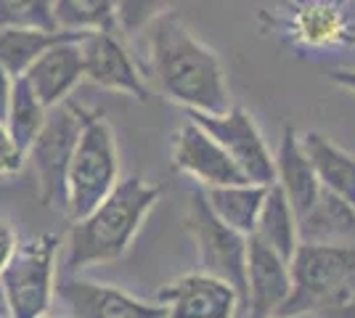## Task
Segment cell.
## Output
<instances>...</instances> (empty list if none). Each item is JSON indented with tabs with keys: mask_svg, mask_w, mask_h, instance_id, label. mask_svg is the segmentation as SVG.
I'll list each match as a JSON object with an SVG mask.
<instances>
[{
	"mask_svg": "<svg viewBox=\"0 0 355 318\" xmlns=\"http://www.w3.org/2000/svg\"><path fill=\"white\" fill-rule=\"evenodd\" d=\"M173 0H119L117 8V30L125 35H138L141 30H148L151 21L159 16L170 14Z\"/></svg>",
	"mask_w": 355,
	"mask_h": 318,
	"instance_id": "d4e9b609",
	"label": "cell"
},
{
	"mask_svg": "<svg viewBox=\"0 0 355 318\" xmlns=\"http://www.w3.org/2000/svg\"><path fill=\"white\" fill-rule=\"evenodd\" d=\"M292 294V263L257 236L247 244V292L244 308L252 318H276Z\"/></svg>",
	"mask_w": 355,
	"mask_h": 318,
	"instance_id": "4fadbf2b",
	"label": "cell"
},
{
	"mask_svg": "<svg viewBox=\"0 0 355 318\" xmlns=\"http://www.w3.org/2000/svg\"><path fill=\"white\" fill-rule=\"evenodd\" d=\"M45 117H48V106L32 93L27 80L19 77L14 82V96H11V106H8L6 127L24 152H30L32 141L43 130Z\"/></svg>",
	"mask_w": 355,
	"mask_h": 318,
	"instance_id": "7402d4cb",
	"label": "cell"
},
{
	"mask_svg": "<svg viewBox=\"0 0 355 318\" xmlns=\"http://www.w3.org/2000/svg\"><path fill=\"white\" fill-rule=\"evenodd\" d=\"M279 318H334L329 313H297V316H279Z\"/></svg>",
	"mask_w": 355,
	"mask_h": 318,
	"instance_id": "4dcf8cb0",
	"label": "cell"
},
{
	"mask_svg": "<svg viewBox=\"0 0 355 318\" xmlns=\"http://www.w3.org/2000/svg\"><path fill=\"white\" fill-rule=\"evenodd\" d=\"M186 228L196 242L202 271L218 276L239 289L241 305L247 292V244L250 236L239 233L231 226H225L215 212L209 210L205 191H196L191 197L189 212H186Z\"/></svg>",
	"mask_w": 355,
	"mask_h": 318,
	"instance_id": "52a82bcc",
	"label": "cell"
},
{
	"mask_svg": "<svg viewBox=\"0 0 355 318\" xmlns=\"http://www.w3.org/2000/svg\"><path fill=\"white\" fill-rule=\"evenodd\" d=\"M83 37H85V32L77 35V37H69V40H61L53 48H48L24 75L32 93L48 109L64 104L69 98V93L77 88V82L85 77V72H83V51H80Z\"/></svg>",
	"mask_w": 355,
	"mask_h": 318,
	"instance_id": "9a60e30c",
	"label": "cell"
},
{
	"mask_svg": "<svg viewBox=\"0 0 355 318\" xmlns=\"http://www.w3.org/2000/svg\"><path fill=\"white\" fill-rule=\"evenodd\" d=\"M80 51H83L85 80H90L93 85L130 96L135 101H146L148 98L144 75L138 72L128 48L122 46V40L112 30L85 32V37L80 40Z\"/></svg>",
	"mask_w": 355,
	"mask_h": 318,
	"instance_id": "30bf717a",
	"label": "cell"
},
{
	"mask_svg": "<svg viewBox=\"0 0 355 318\" xmlns=\"http://www.w3.org/2000/svg\"><path fill=\"white\" fill-rule=\"evenodd\" d=\"M59 300L67 305L69 318H164L159 303H144L125 289L96 284L80 276H67L56 284Z\"/></svg>",
	"mask_w": 355,
	"mask_h": 318,
	"instance_id": "5bb4252c",
	"label": "cell"
},
{
	"mask_svg": "<svg viewBox=\"0 0 355 318\" xmlns=\"http://www.w3.org/2000/svg\"><path fill=\"white\" fill-rule=\"evenodd\" d=\"M119 181L114 130L101 112H85V127L67 175V218L72 223L85 218L114 191Z\"/></svg>",
	"mask_w": 355,
	"mask_h": 318,
	"instance_id": "277c9868",
	"label": "cell"
},
{
	"mask_svg": "<svg viewBox=\"0 0 355 318\" xmlns=\"http://www.w3.org/2000/svg\"><path fill=\"white\" fill-rule=\"evenodd\" d=\"M329 316H334V318H355V300H353V303H347L345 308H337V310H331Z\"/></svg>",
	"mask_w": 355,
	"mask_h": 318,
	"instance_id": "f546056e",
	"label": "cell"
},
{
	"mask_svg": "<svg viewBox=\"0 0 355 318\" xmlns=\"http://www.w3.org/2000/svg\"><path fill=\"white\" fill-rule=\"evenodd\" d=\"M297 223L300 244H355V207L326 188Z\"/></svg>",
	"mask_w": 355,
	"mask_h": 318,
	"instance_id": "e0dca14e",
	"label": "cell"
},
{
	"mask_svg": "<svg viewBox=\"0 0 355 318\" xmlns=\"http://www.w3.org/2000/svg\"><path fill=\"white\" fill-rule=\"evenodd\" d=\"M263 244H268L270 249H276L282 258L292 263L297 247H300V223H297V212L292 207V202L286 199L279 183L268 186L266 202L257 218V228L254 233Z\"/></svg>",
	"mask_w": 355,
	"mask_h": 318,
	"instance_id": "ffe728a7",
	"label": "cell"
},
{
	"mask_svg": "<svg viewBox=\"0 0 355 318\" xmlns=\"http://www.w3.org/2000/svg\"><path fill=\"white\" fill-rule=\"evenodd\" d=\"M292 11L286 30L308 48L355 46V0H289Z\"/></svg>",
	"mask_w": 355,
	"mask_h": 318,
	"instance_id": "7c38bea8",
	"label": "cell"
},
{
	"mask_svg": "<svg viewBox=\"0 0 355 318\" xmlns=\"http://www.w3.org/2000/svg\"><path fill=\"white\" fill-rule=\"evenodd\" d=\"M273 159H276V183L282 186V191L292 202L297 218H300L302 212H308L315 204V199L321 194V181H318L315 167L302 146V138L292 125H284Z\"/></svg>",
	"mask_w": 355,
	"mask_h": 318,
	"instance_id": "2e32d148",
	"label": "cell"
},
{
	"mask_svg": "<svg viewBox=\"0 0 355 318\" xmlns=\"http://www.w3.org/2000/svg\"><path fill=\"white\" fill-rule=\"evenodd\" d=\"M268 186L260 183H231V186H212L205 188V199H207L209 210L220 218L225 226L234 231L252 236L257 228V218L266 202Z\"/></svg>",
	"mask_w": 355,
	"mask_h": 318,
	"instance_id": "d6986e66",
	"label": "cell"
},
{
	"mask_svg": "<svg viewBox=\"0 0 355 318\" xmlns=\"http://www.w3.org/2000/svg\"><path fill=\"white\" fill-rule=\"evenodd\" d=\"M353 300L355 244H300L292 258V294L279 316L331 313Z\"/></svg>",
	"mask_w": 355,
	"mask_h": 318,
	"instance_id": "3957f363",
	"label": "cell"
},
{
	"mask_svg": "<svg viewBox=\"0 0 355 318\" xmlns=\"http://www.w3.org/2000/svg\"><path fill=\"white\" fill-rule=\"evenodd\" d=\"M159 197L162 188L141 175L122 178L96 210L72 223L67 239V273L77 276L88 265L122 258Z\"/></svg>",
	"mask_w": 355,
	"mask_h": 318,
	"instance_id": "7a4b0ae2",
	"label": "cell"
},
{
	"mask_svg": "<svg viewBox=\"0 0 355 318\" xmlns=\"http://www.w3.org/2000/svg\"><path fill=\"white\" fill-rule=\"evenodd\" d=\"M0 30H61L53 0H0Z\"/></svg>",
	"mask_w": 355,
	"mask_h": 318,
	"instance_id": "cb8c5ba5",
	"label": "cell"
},
{
	"mask_svg": "<svg viewBox=\"0 0 355 318\" xmlns=\"http://www.w3.org/2000/svg\"><path fill=\"white\" fill-rule=\"evenodd\" d=\"M16 247H19V239H16V231L11 228V223L6 218H0V273L6 271L8 260L14 258Z\"/></svg>",
	"mask_w": 355,
	"mask_h": 318,
	"instance_id": "4316f807",
	"label": "cell"
},
{
	"mask_svg": "<svg viewBox=\"0 0 355 318\" xmlns=\"http://www.w3.org/2000/svg\"><path fill=\"white\" fill-rule=\"evenodd\" d=\"M43 318H61V316H43Z\"/></svg>",
	"mask_w": 355,
	"mask_h": 318,
	"instance_id": "1f68e13d",
	"label": "cell"
},
{
	"mask_svg": "<svg viewBox=\"0 0 355 318\" xmlns=\"http://www.w3.org/2000/svg\"><path fill=\"white\" fill-rule=\"evenodd\" d=\"M83 32L72 30H0V67L8 75L19 80L27 75L35 61L43 56L48 48H53L61 40L77 37Z\"/></svg>",
	"mask_w": 355,
	"mask_h": 318,
	"instance_id": "44dd1931",
	"label": "cell"
},
{
	"mask_svg": "<svg viewBox=\"0 0 355 318\" xmlns=\"http://www.w3.org/2000/svg\"><path fill=\"white\" fill-rule=\"evenodd\" d=\"M59 236L40 233L19 244L6 271L0 273V289L11 318H43L56 294V258Z\"/></svg>",
	"mask_w": 355,
	"mask_h": 318,
	"instance_id": "8992f818",
	"label": "cell"
},
{
	"mask_svg": "<svg viewBox=\"0 0 355 318\" xmlns=\"http://www.w3.org/2000/svg\"><path fill=\"white\" fill-rule=\"evenodd\" d=\"M24 162H27V152L8 133L6 122H0V178L16 175L24 167Z\"/></svg>",
	"mask_w": 355,
	"mask_h": 318,
	"instance_id": "484cf974",
	"label": "cell"
},
{
	"mask_svg": "<svg viewBox=\"0 0 355 318\" xmlns=\"http://www.w3.org/2000/svg\"><path fill=\"white\" fill-rule=\"evenodd\" d=\"M85 112L88 109L77 106L69 98L48 109L43 130L37 133L27 152V159L32 162L37 178L40 202L48 210H56L61 215H67V175L85 127Z\"/></svg>",
	"mask_w": 355,
	"mask_h": 318,
	"instance_id": "5b68a950",
	"label": "cell"
},
{
	"mask_svg": "<svg viewBox=\"0 0 355 318\" xmlns=\"http://www.w3.org/2000/svg\"><path fill=\"white\" fill-rule=\"evenodd\" d=\"M300 138H302V146L315 167L321 188L337 194L355 207V154L345 152L340 143H334L331 138L315 133V130H308Z\"/></svg>",
	"mask_w": 355,
	"mask_h": 318,
	"instance_id": "ac0fdd59",
	"label": "cell"
},
{
	"mask_svg": "<svg viewBox=\"0 0 355 318\" xmlns=\"http://www.w3.org/2000/svg\"><path fill=\"white\" fill-rule=\"evenodd\" d=\"M53 8L61 30H117L119 0H53Z\"/></svg>",
	"mask_w": 355,
	"mask_h": 318,
	"instance_id": "603a6c76",
	"label": "cell"
},
{
	"mask_svg": "<svg viewBox=\"0 0 355 318\" xmlns=\"http://www.w3.org/2000/svg\"><path fill=\"white\" fill-rule=\"evenodd\" d=\"M173 165L178 173L202 183L205 188L247 183L244 173L228 157V152L193 120L180 125V130L173 138Z\"/></svg>",
	"mask_w": 355,
	"mask_h": 318,
	"instance_id": "8fae6325",
	"label": "cell"
},
{
	"mask_svg": "<svg viewBox=\"0 0 355 318\" xmlns=\"http://www.w3.org/2000/svg\"><path fill=\"white\" fill-rule=\"evenodd\" d=\"M331 82L340 85L342 91L355 93V69H337V72L331 75Z\"/></svg>",
	"mask_w": 355,
	"mask_h": 318,
	"instance_id": "f1b7e54d",
	"label": "cell"
},
{
	"mask_svg": "<svg viewBox=\"0 0 355 318\" xmlns=\"http://www.w3.org/2000/svg\"><path fill=\"white\" fill-rule=\"evenodd\" d=\"M164 318H236L241 294L236 287L209 273H186L157 292Z\"/></svg>",
	"mask_w": 355,
	"mask_h": 318,
	"instance_id": "9c48e42d",
	"label": "cell"
},
{
	"mask_svg": "<svg viewBox=\"0 0 355 318\" xmlns=\"http://www.w3.org/2000/svg\"><path fill=\"white\" fill-rule=\"evenodd\" d=\"M148 32L151 72L170 101L199 114H223L234 106L220 56L178 16H159Z\"/></svg>",
	"mask_w": 355,
	"mask_h": 318,
	"instance_id": "6da1fadb",
	"label": "cell"
},
{
	"mask_svg": "<svg viewBox=\"0 0 355 318\" xmlns=\"http://www.w3.org/2000/svg\"><path fill=\"white\" fill-rule=\"evenodd\" d=\"M14 77L0 67V122H6V117H8V106H11V96H14Z\"/></svg>",
	"mask_w": 355,
	"mask_h": 318,
	"instance_id": "83f0119b",
	"label": "cell"
},
{
	"mask_svg": "<svg viewBox=\"0 0 355 318\" xmlns=\"http://www.w3.org/2000/svg\"><path fill=\"white\" fill-rule=\"evenodd\" d=\"M189 120L202 125L209 136L220 143L250 183H260V186L276 183V159H273V152L268 149L266 138H263L257 122L252 120V114L247 109L231 106L223 114L189 112Z\"/></svg>",
	"mask_w": 355,
	"mask_h": 318,
	"instance_id": "ba28073f",
	"label": "cell"
}]
</instances>
